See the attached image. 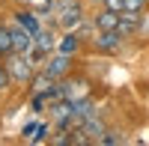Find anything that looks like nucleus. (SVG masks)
Masks as SVG:
<instances>
[{"label":"nucleus","mask_w":149,"mask_h":146,"mask_svg":"<svg viewBox=\"0 0 149 146\" xmlns=\"http://www.w3.org/2000/svg\"><path fill=\"white\" fill-rule=\"evenodd\" d=\"M90 143H93V140L86 137L81 128H72V146H90Z\"/></svg>","instance_id":"obj_16"},{"label":"nucleus","mask_w":149,"mask_h":146,"mask_svg":"<svg viewBox=\"0 0 149 146\" xmlns=\"http://www.w3.org/2000/svg\"><path fill=\"white\" fill-rule=\"evenodd\" d=\"M12 83V75H9V69H6V63H0V92H3L6 87Z\"/></svg>","instance_id":"obj_17"},{"label":"nucleus","mask_w":149,"mask_h":146,"mask_svg":"<svg viewBox=\"0 0 149 146\" xmlns=\"http://www.w3.org/2000/svg\"><path fill=\"white\" fill-rule=\"evenodd\" d=\"M33 42H36V48H42L45 54L57 51V36H54V30H48V27H42L39 33H36V36H33Z\"/></svg>","instance_id":"obj_12"},{"label":"nucleus","mask_w":149,"mask_h":146,"mask_svg":"<svg viewBox=\"0 0 149 146\" xmlns=\"http://www.w3.org/2000/svg\"><path fill=\"white\" fill-rule=\"evenodd\" d=\"M54 83H57V81H54L51 75H48L45 69H36V72H33V78H30V83H27V87H30V92H45V90H51Z\"/></svg>","instance_id":"obj_10"},{"label":"nucleus","mask_w":149,"mask_h":146,"mask_svg":"<svg viewBox=\"0 0 149 146\" xmlns=\"http://www.w3.org/2000/svg\"><path fill=\"white\" fill-rule=\"evenodd\" d=\"M6 24H9V33H12V51H15V54L33 51V45H36L33 42V33H27L18 21H6Z\"/></svg>","instance_id":"obj_4"},{"label":"nucleus","mask_w":149,"mask_h":146,"mask_svg":"<svg viewBox=\"0 0 149 146\" xmlns=\"http://www.w3.org/2000/svg\"><path fill=\"white\" fill-rule=\"evenodd\" d=\"M104 9H113V12H122L125 9V0H102Z\"/></svg>","instance_id":"obj_18"},{"label":"nucleus","mask_w":149,"mask_h":146,"mask_svg":"<svg viewBox=\"0 0 149 146\" xmlns=\"http://www.w3.org/2000/svg\"><path fill=\"white\" fill-rule=\"evenodd\" d=\"M78 128H81V131H84V134L90 137L93 143H98V137H102L104 131H107V125H104V119L98 116V113H93V116H86V119H84V122H81Z\"/></svg>","instance_id":"obj_8"},{"label":"nucleus","mask_w":149,"mask_h":146,"mask_svg":"<svg viewBox=\"0 0 149 146\" xmlns=\"http://www.w3.org/2000/svg\"><path fill=\"white\" fill-rule=\"evenodd\" d=\"M86 18L81 0H54V24L63 30H78Z\"/></svg>","instance_id":"obj_1"},{"label":"nucleus","mask_w":149,"mask_h":146,"mask_svg":"<svg viewBox=\"0 0 149 146\" xmlns=\"http://www.w3.org/2000/svg\"><path fill=\"white\" fill-rule=\"evenodd\" d=\"M12 21H18L27 33H39L42 30V21H39V12H33V9H27V6H21V9H15V15H12Z\"/></svg>","instance_id":"obj_7"},{"label":"nucleus","mask_w":149,"mask_h":146,"mask_svg":"<svg viewBox=\"0 0 149 146\" xmlns=\"http://www.w3.org/2000/svg\"><path fill=\"white\" fill-rule=\"evenodd\" d=\"M116 143H125V134L116 128H107L102 137H98V146H116Z\"/></svg>","instance_id":"obj_15"},{"label":"nucleus","mask_w":149,"mask_h":146,"mask_svg":"<svg viewBox=\"0 0 149 146\" xmlns=\"http://www.w3.org/2000/svg\"><path fill=\"white\" fill-rule=\"evenodd\" d=\"M81 42H84V39L78 36V30H66L63 42H57V51H60V54H69V57H72V54H78V51H81Z\"/></svg>","instance_id":"obj_11"},{"label":"nucleus","mask_w":149,"mask_h":146,"mask_svg":"<svg viewBox=\"0 0 149 146\" xmlns=\"http://www.w3.org/2000/svg\"><path fill=\"white\" fill-rule=\"evenodd\" d=\"M90 3H98V6H102V0H90Z\"/></svg>","instance_id":"obj_21"},{"label":"nucleus","mask_w":149,"mask_h":146,"mask_svg":"<svg viewBox=\"0 0 149 146\" xmlns=\"http://www.w3.org/2000/svg\"><path fill=\"white\" fill-rule=\"evenodd\" d=\"M143 6H146V0H125V9L131 12H143Z\"/></svg>","instance_id":"obj_20"},{"label":"nucleus","mask_w":149,"mask_h":146,"mask_svg":"<svg viewBox=\"0 0 149 146\" xmlns=\"http://www.w3.org/2000/svg\"><path fill=\"white\" fill-rule=\"evenodd\" d=\"M93 27H95V30H116V27H119V12L102 6V12L93 18Z\"/></svg>","instance_id":"obj_9"},{"label":"nucleus","mask_w":149,"mask_h":146,"mask_svg":"<svg viewBox=\"0 0 149 146\" xmlns=\"http://www.w3.org/2000/svg\"><path fill=\"white\" fill-rule=\"evenodd\" d=\"M48 75H51L54 81H63L69 72H72V57L69 54H57V57H48L45 60V66H42Z\"/></svg>","instance_id":"obj_5"},{"label":"nucleus","mask_w":149,"mask_h":146,"mask_svg":"<svg viewBox=\"0 0 149 146\" xmlns=\"http://www.w3.org/2000/svg\"><path fill=\"white\" fill-rule=\"evenodd\" d=\"M33 143H42V140H48V125H39V128H36V134L30 137Z\"/></svg>","instance_id":"obj_19"},{"label":"nucleus","mask_w":149,"mask_h":146,"mask_svg":"<svg viewBox=\"0 0 149 146\" xmlns=\"http://www.w3.org/2000/svg\"><path fill=\"white\" fill-rule=\"evenodd\" d=\"M21 3L39 15H54V0H21Z\"/></svg>","instance_id":"obj_13"},{"label":"nucleus","mask_w":149,"mask_h":146,"mask_svg":"<svg viewBox=\"0 0 149 146\" xmlns=\"http://www.w3.org/2000/svg\"><path fill=\"white\" fill-rule=\"evenodd\" d=\"M122 42L125 39L119 36V30H95V36H93V48L98 54H116Z\"/></svg>","instance_id":"obj_3"},{"label":"nucleus","mask_w":149,"mask_h":146,"mask_svg":"<svg viewBox=\"0 0 149 146\" xmlns=\"http://www.w3.org/2000/svg\"><path fill=\"white\" fill-rule=\"evenodd\" d=\"M6 54H12V33H9V24L3 21L0 24V60Z\"/></svg>","instance_id":"obj_14"},{"label":"nucleus","mask_w":149,"mask_h":146,"mask_svg":"<svg viewBox=\"0 0 149 146\" xmlns=\"http://www.w3.org/2000/svg\"><path fill=\"white\" fill-rule=\"evenodd\" d=\"M140 24H143V18H140V12H131V9H122L119 12V36L122 39H131L134 33L140 30Z\"/></svg>","instance_id":"obj_6"},{"label":"nucleus","mask_w":149,"mask_h":146,"mask_svg":"<svg viewBox=\"0 0 149 146\" xmlns=\"http://www.w3.org/2000/svg\"><path fill=\"white\" fill-rule=\"evenodd\" d=\"M3 63H6V69H9V75H12V81H15V83H30L36 66L30 63L27 54H15V51H12V54L3 57Z\"/></svg>","instance_id":"obj_2"}]
</instances>
